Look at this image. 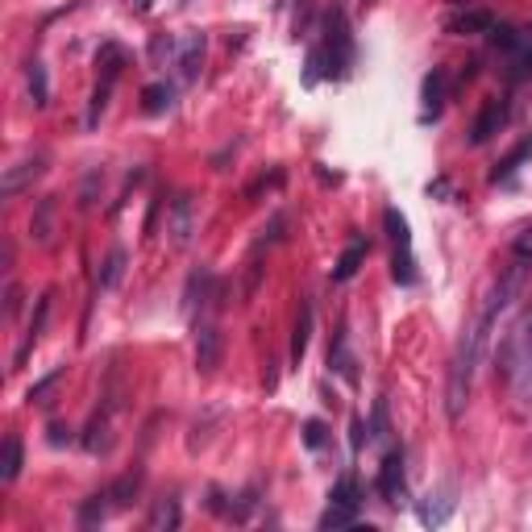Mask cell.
<instances>
[{
  "label": "cell",
  "mask_w": 532,
  "mask_h": 532,
  "mask_svg": "<svg viewBox=\"0 0 532 532\" xmlns=\"http://www.w3.org/2000/svg\"><path fill=\"white\" fill-rule=\"evenodd\" d=\"M528 159H532V137H524V142H520L516 150H511L508 159H499V162H495V170H491V183L511 179V175H516V170H520Z\"/></svg>",
  "instance_id": "obj_25"
},
{
  "label": "cell",
  "mask_w": 532,
  "mask_h": 532,
  "mask_svg": "<svg viewBox=\"0 0 532 532\" xmlns=\"http://www.w3.org/2000/svg\"><path fill=\"white\" fill-rule=\"evenodd\" d=\"M371 441H387V399L374 404V420H371Z\"/></svg>",
  "instance_id": "obj_39"
},
{
  "label": "cell",
  "mask_w": 532,
  "mask_h": 532,
  "mask_svg": "<svg viewBox=\"0 0 532 532\" xmlns=\"http://www.w3.org/2000/svg\"><path fill=\"white\" fill-rule=\"evenodd\" d=\"M320 42L308 50V71L304 83L317 80H345L353 67V34H350V17L345 9H328L325 13V30Z\"/></svg>",
  "instance_id": "obj_2"
},
{
  "label": "cell",
  "mask_w": 532,
  "mask_h": 532,
  "mask_svg": "<svg viewBox=\"0 0 532 532\" xmlns=\"http://www.w3.org/2000/svg\"><path fill=\"white\" fill-rule=\"evenodd\" d=\"M50 216H55V200H42V205H38V216H34V238L38 241H50Z\"/></svg>",
  "instance_id": "obj_34"
},
{
  "label": "cell",
  "mask_w": 532,
  "mask_h": 532,
  "mask_svg": "<svg viewBox=\"0 0 532 532\" xmlns=\"http://www.w3.org/2000/svg\"><path fill=\"white\" fill-rule=\"evenodd\" d=\"M491 328L495 325L478 312L475 325H466L462 337H458V350H453V358H449V383H445V416L449 420H462L470 387H475V371H478V362H483V350H487Z\"/></svg>",
  "instance_id": "obj_1"
},
{
  "label": "cell",
  "mask_w": 532,
  "mask_h": 532,
  "mask_svg": "<svg viewBox=\"0 0 532 532\" xmlns=\"http://www.w3.org/2000/svg\"><path fill=\"white\" fill-rule=\"evenodd\" d=\"M304 445L308 449H320V445H325V424H320V420H304Z\"/></svg>",
  "instance_id": "obj_41"
},
{
  "label": "cell",
  "mask_w": 532,
  "mask_h": 532,
  "mask_svg": "<svg viewBox=\"0 0 532 532\" xmlns=\"http://www.w3.org/2000/svg\"><path fill=\"white\" fill-rule=\"evenodd\" d=\"M170 50H175V42H170L167 34H154V42H150V58L159 63V58H162V55H170Z\"/></svg>",
  "instance_id": "obj_44"
},
{
  "label": "cell",
  "mask_w": 532,
  "mask_h": 532,
  "mask_svg": "<svg viewBox=\"0 0 532 532\" xmlns=\"http://www.w3.org/2000/svg\"><path fill=\"white\" fill-rule=\"evenodd\" d=\"M279 238H283V216L275 213L271 225H262V246H271V241H279Z\"/></svg>",
  "instance_id": "obj_43"
},
{
  "label": "cell",
  "mask_w": 532,
  "mask_h": 532,
  "mask_svg": "<svg viewBox=\"0 0 532 532\" xmlns=\"http://www.w3.org/2000/svg\"><path fill=\"white\" fill-rule=\"evenodd\" d=\"M167 233H170V246L183 249L196 233V213H192V200L188 196H175L170 200V213H167Z\"/></svg>",
  "instance_id": "obj_9"
},
{
  "label": "cell",
  "mask_w": 532,
  "mask_h": 532,
  "mask_svg": "<svg viewBox=\"0 0 532 532\" xmlns=\"http://www.w3.org/2000/svg\"><path fill=\"white\" fill-rule=\"evenodd\" d=\"M383 225H387V233H391V241H396V246H412L408 216L399 213V208H387V213H383Z\"/></svg>",
  "instance_id": "obj_32"
},
{
  "label": "cell",
  "mask_w": 532,
  "mask_h": 532,
  "mask_svg": "<svg viewBox=\"0 0 532 532\" xmlns=\"http://www.w3.org/2000/svg\"><path fill=\"white\" fill-rule=\"evenodd\" d=\"M25 83H30V100H34V109H46V104H50V80H46V63H42V58H30V67H25Z\"/></svg>",
  "instance_id": "obj_22"
},
{
  "label": "cell",
  "mask_w": 532,
  "mask_h": 532,
  "mask_svg": "<svg viewBox=\"0 0 532 532\" xmlns=\"http://www.w3.org/2000/svg\"><path fill=\"white\" fill-rule=\"evenodd\" d=\"M4 295H9V304H4V312L13 317V312H17V300H22V292H17V283H9V292H4Z\"/></svg>",
  "instance_id": "obj_45"
},
{
  "label": "cell",
  "mask_w": 532,
  "mask_h": 532,
  "mask_svg": "<svg viewBox=\"0 0 532 532\" xmlns=\"http://www.w3.org/2000/svg\"><path fill=\"white\" fill-rule=\"evenodd\" d=\"M524 71H532V50H524V58H520V71H516V75H524Z\"/></svg>",
  "instance_id": "obj_48"
},
{
  "label": "cell",
  "mask_w": 532,
  "mask_h": 532,
  "mask_svg": "<svg viewBox=\"0 0 532 532\" xmlns=\"http://www.w3.org/2000/svg\"><path fill=\"white\" fill-rule=\"evenodd\" d=\"M179 520H183V511H179V499L175 495H162V499H154V508H150V520H146V528L150 532H170V528H179Z\"/></svg>",
  "instance_id": "obj_19"
},
{
  "label": "cell",
  "mask_w": 532,
  "mask_h": 532,
  "mask_svg": "<svg viewBox=\"0 0 532 532\" xmlns=\"http://www.w3.org/2000/svg\"><path fill=\"white\" fill-rule=\"evenodd\" d=\"M453 508H458V499H453V483H445V487L429 491V495L420 499L416 516H420V524H424V528H441V524L453 516Z\"/></svg>",
  "instance_id": "obj_8"
},
{
  "label": "cell",
  "mask_w": 532,
  "mask_h": 532,
  "mask_svg": "<svg viewBox=\"0 0 532 532\" xmlns=\"http://www.w3.org/2000/svg\"><path fill=\"white\" fill-rule=\"evenodd\" d=\"M491 25H495V17L487 9H462L445 22V30L449 34H491Z\"/></svg>",
  "instance_id": "obj_16"
},
{
  "label": "cell",
  "mask_w": 532,
  "mask_h": 532,
  "mask_svg": "<svg viewBox=\"0 0 532 532\" xmlns=\"http://www.w3.org/2000/svg\"><path fill=\"white\" fill-rule=\"evenodd\" d=\"M80 445L88 453H96V458H100V453H113V404L88 420V429H83Z\"/></svg>",
  "instance_id": "obj_10"
},
{
  "label": "cell",
  "mask_w": 532,
  "mask_h": 532,
  "mask_svg": "<svg viewBox=\"0 0 532 532\" xmlns=\"http://www.w3.org/2000/svg\"><path fill=\"white\" fill-rule=\"evenodd\" d=\"M179 4H188V0H179Z\"/></svg>",
  "instance_id": "obj_49"
},
{
  "label": "cell",
  "mask_w": 532,
  "mask_h": 532,
  "mask_svg": "<svg viewBox=\"0 0 532 532\" xmlns=\"http://www.w3.org/2000/svg\"><path fill=\"white\" fill-rule=\"evenodd\" d=\"M129 67V50H125L121 42H104L100 50H96V71H100V80L117 83V75Z\"/></svg>",
  "instance_id": "obj_17"
},
{
  "label": "cell",
  "mask_w": 532,
  "mask_h": 532,
  "mask_svg": "<svg viewBox=\"0 0 532 532\" xmlns=\"http://www.w3.org/2000/svg\"><path fill=\"white\" fill-rule=\"evenodd\" d=\"M328 503H345V508H362V487L353 475H341L337 487L328 491Z\"/></svg>",
  "instance_id": "obj_28"
},
{
  "label": "cell",
  "mask_w": 532,
  "mask_h": 532,
  "mask_svg": "<svg viewBox=\"0 0 532 532\" xmlns=\"http://www.w3.org/2000/svg\"><path fill=\"white\" fill-rule=\"evenodd\" d=\"M205 55H208V34L192 30V34L179 38V46H175V67H179V80L183 83L200 80V71H205Z\"/></svg>",
  "instance_id": "obj_5"
},
{
  "label": "cell",
  "mask_w": 532,
  "mask_h": 532,
  "mask_svg": "<svg viewBox=\"0 0 532 532\" xmlns=\"http://www.w3.org/2000/svg\"><path fill=\"white\" fill-rule=\"evenodd\" d=\"M445 83H449L445 67H432L429 75H424V88H420L424 113H420V121H437V117H441V109H445Z\"/></svg>",
  "instance_id": "obj_11"
},
{
  "label": "cell",
  "mask_w": 532,
  "mask_h": 532,
  "mask_svg": "<svg viewBox=\"0 0 532 532\" xmlns=\"http://www.w3.org/2000/svg\"><path fill=\"white\" fill-rule=\"evenodd\" d=\"M208 295H213V271H208V266H200V271L188 279V292H183V312L192 317L196 304H200V308L208 304Z\"/></svg>",
  "instance_id": "obj_21"
},
{
  "label": "cell",
  "mask_w": 532,
  "mask_h": 532,
  "mask_svg": "<svg viewBox=\"0 0 532 532\" xmlns=\"http://www.w3.org/2000/svg\"><path fill=\"white\" fill-rule=\"evenodd\" d=\"M125 262H129V254H125L121 246H117V249H109V258L100 262V275H96V287H100V292H113V287L121 283Z\"/></svg>",
  "instance_id": "obj_24"
},
{
  "label": "cell",
  "mask_w": 532,
  "mask_h": 532,
  "mask_svg": "<svg viewBox=\"0 0 532 532\" xmlns=\"http://www.w3.org/2000/svg\"><path fill=\"white\" fill-rule=\"evenodd\" d=\"M113 508H117V503H113V491H109V487L96 491V495H88L80 503V528H96V524H104Z\"/></svg>",
  "instance_id": "obj_18"
},
{
  "label": "cell",
  "mask_w": 532,
  "mask_h": 532,
  "mask_svg": "<svg viewBox=\"0 0 532 532\" xmlns=\"http://www.w3.org/2000/svg\"><path fill=\"white\" fill-rule=\"evenodd\" d=\"M308 25H312V0H300V9H295V25H292V38H304Z\"/></svg>",
  "instance_id": "obj_40"
},
{
  "label": "cell",
  "mask_w": 532,
  "mask_h": 532,
  "mask_svg": "<svg viewBox=\"0 0 532 532\" xmlns=\"http://www.w3.org/2000/svg\"><path fill=\"white\" fill-rule=\"evenodd\" d=\"M109 96H113V83L100 80L96 83V92H92V100H88V129H96L104 117V109H109Z\"/></svg>",
  "instance_id": "obj_33"
},
{
  "label": "cell",
  "mask_w": 532,
  "mask_h": 532,
  "mask_svg": "<svg viewBox=\"0 0 532 532\" xmlns=\"http://www.w3.org/2000/svg\"><path fill=\"white\" fill-rule=\"evenodd\" d=\"M221 353H225V337H221V328H216L213 320L196 325V371L213 374L216 366H221Z\"/></svg>",
  "instance_id": "obj_7"
},
{
  "label": "cell",
  "mask_w": 532,
  "mask_h": 532,
  "mask_svg": "<svg viewBox=\"0 0 532 532\" xmlns=\"http://www.w3.org/2000/svg\"><path fill=\"white\" fill-rule=\"evenodd\" d=\"M22 462H25V449H22V437H4V449H0V483H13L22 475Z\"/></svg>",
  "instance_id": "obj_23"
},
{
  "label": "cell",
  "mask_w": 532,
  "mask_h": 532,
  "mask_svg": "<svg viewBox=\"0 0 532 532\" xmlns=\"http://www.w3.org/2000/svg\"><path fill=\"white\" fill-rule=\"evenodd\" d=\"M129 4H134L137 13H150V9H154V0H129Z\"/></svg>",
  "instance_id": "obj_47"
},
{
  "label": "cell",
  "mask_w": 532,
  "mask_h": 532,
  "mask_svg": "<svg viewBox=\"0 0 532 532\" xmlns=\"http://www.w3.org/2000/svg\"><path fill=\"white\" fill-rule=\"evenodd\" d=\"M312 325H317L312 300H300V317H295V328H292V366H300V362H304L308 341H312Z\"/></svg>",
  "instance_id": "obj_14"
},
{
  "label": "cell",
  "mask_w": 532,
  "mask_h": 532,
  "mask_svg": "<svg viewBox=\"0 0 532 532\" xmlns=\"http://www.w3.org/2000/svg\"><path fill=\"white\" fill-rule=\"evenodd\" d=\"M328 366H333V371H337L350 387H358V362H353L350 345H345V325L333 333V345H328Z\"/></svg>",
  "instance_id": "obj_15"
},
{
  "label": "cell",
  "mask_w": 532,
  "mask_h": 532,
  "mask_svg": "<svg viewBox=\"0 0 532 532\" xmlns=\"http://www.w3.org/2000/svg\"><path fill=\"white\" fill-rule=\"evenodd\" d=\"M175 104V88L170 83H150L146 92H142V113L146 117H162Z\"/></svg>",
  "instance_id": "obj_26"
},
{
  "label": "cell",
  "mask_w": 532,
  "mask_h": 532,
  "mask_svg": "<svg viewBox=\"0 0 532 532\" xmlns=\"http://www.w3.org/2000/svg\"><path fill=\"white\" fill-rule=\"evenodd\" d=\"M142 478H146V475H142V466H134L129 475H121L113 487H109V491H113V503H117V508H129V503H134L137 491H142Z\"/></svg>",
  "instance_id": "obj_27"
},
{
  "label": "cell",
  "mask_w": 532,
  "mask_h": 532,
  "mask_svg": "<svg viewBox=\"0 0 532 532\" xmlns=\"http://www.w3.org/2000/svg\"><path fill=\"white\" fill-rule=\"evenodd\" d=\"M511 258H520V262H532V225L520 229L516 233V241H511Z\"/></svg>",
  "instance_id": "obj_38"
},
{
  "label": "cell",
  "mask_w": 532,
  "mask_h": 532,
  "mask_svg": "<svg viewBox=\"0 0 532 532\" xmlns=\"http://www.w3.org/2000/svg\"><path fill=\"white\" fill-rule=\"evenodd\" d=\"M391 275L396 283H416V258H412V246H396V258H391Z\"/></svg>",
  "instance_id": "obj_30"
},
{
  "label": "cell",
  "mask_w": 532,
  "mask_h": 532,
  "mask_svg": "<svg viewBox=\"0 0 532 532\" xmlns=\"http://www.w3.org/2000/svg\"><path fill=\"white\" fill-rule=\"evenodd\" d=\"M320 528H350V524H358V508H345V503H328L325 511H320Z\"/></svg>",
  "instance_id": "obj_29"
},
{
  "label": "cell",
  "mask_w": 532,
  "mask_h": 532,
  "mask_svg": "<svg viewBox=\"0 0 532 532\" xmlns=\"http://www.w3.org/2000/svg\"><path fill=\"white\" fill-rule=\"evenodd\" d=\"M366 254H371V241H366V238H353L350 246L341 249V258L333 262V283H350L353 275L362 271Z\"/></svg>",
  "instance_id": "obj_12"
},
{
  "label": "cell",
  "mask_w": 532,
  "mask_h": 532,
  "mask_svg": "<svg viewBox=\"0 0 532 532\" xmlns=\"http://www.w3.org/2000/svg\"><path fill=\"white\" fill-rule=\"evenodd\" d=\"M429 196H449V179H432L429 183Z\"/></svg>",
  "instance_id": "obj_46"
},
{
  "label": "cell",
  "mask_w": 532,
  "mask_h": 532,
  "mask_svg": "<svg viewBox=\"0 0 532 532\" xmlns=\"http://www.w3.org/2000/svg\"><path fill=\"white\" fill-rule=\"evenodd\" d=\"M374 491L391 503V508H399L404 503V495H408V470H404V449H391L383 458V466H379V478H374Z\"/></svg>",
  "instance_id": "obj_4"
},
{
  "label": "cell",
  "mask_w": 532,
  "mask_h": 532,
  "mask_svg": "<svg viewBox=\"0 0 532 532\" xmlns=\"http://www.w3.org/2000/svg\"><path fill=\"white\" fill-rule=\"evenodd\" d=\"M42 170H46V159H42V154H38V159H30V162H17V167H9V170H4V196L13 200V196L22 192L25 183H34Z\"/></svg>",
  "instance_id": "obj_20"
},
{
  "label": "cell",
  "mask_w": 532,
  "mask_h": 532,
  "mask_svg": "<svg viewBox=\"0 0 532 532\" xmlns=\"http://www.w3.org/2000/svg\"><path fill=\"white\" fill-rule=\"evenodd\" d=\"M511 117V100H503V96H491L483 109H478L475 125H470V146H483V142H491V137L508 125Z\"/></svg>",
  "instance_id": "obj_6"
},
{
  "label": "cell",
  "mask_w": 532,
  "mask_h": 532,
  "mask_svg": "<svg viewBox=\"0 0 532 532\" xmlns=\"http://www.w3.org/2000/svg\"><path fill=\"white\" fill-rule=\"evenodd\" d=\"M58 383H63V366H55V371L46 374V379H38V383L25 391V399H30V404H50V396H55Z\"/></svg>",
  "instance_id": "obj_31"
},
{
  "label": "cell",
  "mask_w": 532,
  "mask_h": 532,
  "mask_svg": "<svg viewBox=\"0 0 532 532\" xmlns=\"http://www.w3.org/2000/svg\"><path fill=\"white\" fill-rule=\"evenodd\" d=\"M495 362H499V371H503V379L511 383L516 404H520V408L532 404V317H524L520 325L503 337Z\"/></svg>",
  "instance_id": "obj_3"
},
{
  "label": "cell",
  "mask_w": 532,
  "mask_h": 532,
  "mask_svg": "<svg viewBox=\"0 0 532 532\" xmlns=\"http://www.w3.org/2000/svg\"><path fill=\"white\" fill-rule=\"evenodd\" d=\"M50 300L55 295L46 292V295H38V312H34V320H30V328H25V341L17 345V353H13V366H25V358H30V350H34L38 341H42V328H46V317H50Z\"/></svg>",
  "instance_id": "obj_13"
},
{
  "label": "cell",
  "mask_w": 532,
  "mask_h": 532,
  "mask_svg": "<svg viewBox=\"0 0 532 532\" xmlns=\"http://www.w3.org/2000/svg\"><path fill=\"white\" fill-rule=\"evenodd\" d=\"M46 441L55 445V449H63V445L75 441V429H71V424H63V420H50V424H46Z\"/></svg>",
  "instance_id": "obj_35"
},
{
  "label": "cell",
  "mask_w": 532,
  "mask_h": 532,
  "mask_svg": "<svg viewBox=\"0 0 532 532\" xmlns=\"http://www.w3.org/2000/svg\"><path fill=\"white\" fill-rule=\"evenodd\" d=\"M279 183H283V167H275L271 175H262V179H254V183H249V192H246V196H249V200H258L262 192H275Z\"/></svg>",
  "instance_id": "obj_37"
},
{
  "label": "cell",
  "mask_w": 532,
  "mask_h": 532,
  "mask_svg": "<svg viewBox=\"0 0 532 532\" xmlns=\"http://www.w3.org/2000/svg\"><path fill=\"white\" fill-rule=\"evenodd\" d=\"M491 42L495 46H503V50H520L524 46V38L511 30V25H491Z\"/></svg>",
  "instance_id": "obj_36"
},
{
  "label": "cell",
  "mask_w": 532,
  "mask_h": 532,
  "mask_svg": "<svg viewBox=\"0 0 532 532\" xmlns=\"http://www.w3.org/2000/svg\"><path fill=\"white\" fill-rule=\"evenodd\" d=\"M366 432H371V429H366V420H362V416H353V420H350V449H353V453L362 449Z\"/></svg>",
  "instance_id": "obj_42"
}]
</instances>
